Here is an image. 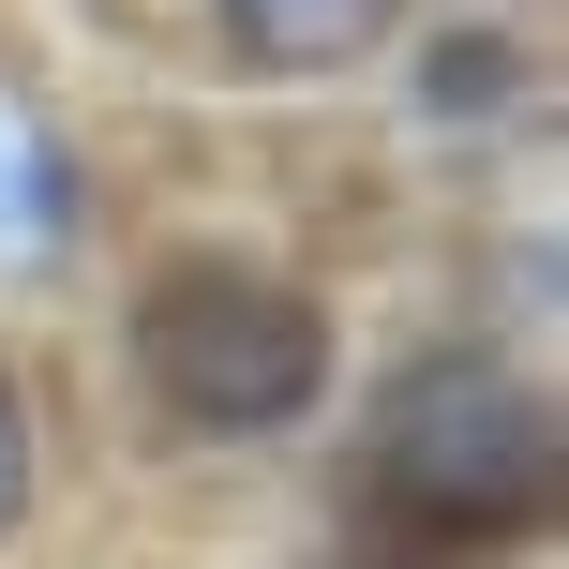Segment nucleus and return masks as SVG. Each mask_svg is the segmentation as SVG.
Instances as JSON below:
<instances>
[{
	"label": "nucleus",
	"mask_w": 569,
	"mask_h": 569,
	"mask_svg": "<svg viewBox=\"0 0 569 569\" xmlns=\"http://www.w3.org/2000/svg\"><path fill=\"white\" fill-rule=\"evenodd\" d=\"M375 510L420 525V540H495L555 495V420L525 375L495 360H405L390 405H375V450H360Z\"/></svg>",
	"instance_id": "nucleus-1"
},
{
	"label": "nucleus",
	"mask_w": 569,
	"mask_h": 569,
	"mask_svg": "<svg viewBox=\"0 0 569 569\" xmlns=\"http://www.w3.org/2000/svg\"><path fill=\"white\" fill-rule=\"evenodd\" d=\"M136 375L196 435H284L315 405V375H330V330L270 270H166L150 315H136Z\"/></svg>",
	"instance_id": "nucleus-2"
},
{
	"label": "nucleus",
	"mask_w": 569,
	"mask_h": 569,
	"mask_svg": "<svg viewBox=\"0 0 569 569\" xmlns=\"http://www.w3.org/2000/svg\"><path fill=\"white\" fill-rule=\"evenodd\" d=\"M60 240H76V166H60L46 106L0 76V270H60Z\"/></svg>",
	"instance_id": "nucleus-3"
},
{
	"label": "nucleus",
	"mask_w": 569,
	"mask_h": 569,
	"mask_svg": "<svg viewBox=\"0 0 569 569\" xmlns=\"http://www.w3.org/2000/svg\"><path fill=\"white\" fill-rule=\"evenodd\" d=\"M375 16H390V0H226V46L256 60V76H345V60L375 46Z\"/></svg>",
	"instance_id": "nucleus-4"
},
{
	"label": "nucleus",
	"mask_w": 569,
	"mask_h": 569,
	"mask_svg": "<svg viewBox=\"0 0 569 569\" xmlns=\"http://www.w3.org/2000/svg\"><path fill=\"white\" fill-rule=\"evenodd\" d=\"M16 495H30V405L0 390V525H16Z\"/></svg>",
	"instance_id": "nucleus-5"
}]
</instances>
